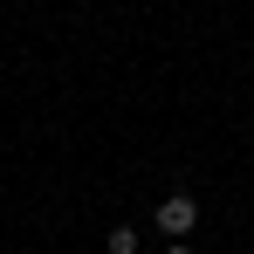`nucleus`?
<instances>
[{"mask_svg":"<svg viewBox=\"0 0 254 254\" xmlns=\"http://www.w3.org/2000/svg\"><path fill=\"white\" fill-rule=\"evenodd\" d=\"M192 227H199V206H192L186 192H172L165 206H158V234H165V241H186Z\"/></svg>","mask_w":254,"mask_h":254,"instance_id":"nucleus-1","label":"nucleus"},{"mask_svg":"<svg viewBox=\"0 0 254 254\" xmlns=\"http://www.w3.org/2000/svg\"><path fill=\"white\" fill-rule=\"evenodd\" d=\"M110 254H137V234L130 227H110Z\"/></svg>","mask_w":254,"mask_h":254,"instance_id":"nucleus-2","label":"nucleus"},{"mask_svg":"<svg viewBox=\"0 0 254 254\" xmlns=\"http://www.w3.org/2000/svg\"><path fill=\"white\" fill-rule=\"evenodd\" d=\"M165 254H192V248H165Z\"/></svg>","mask_w":254,"mask_h":254,"instance_id":"nucleus-3","label":"nucleus"}]
</instances>
